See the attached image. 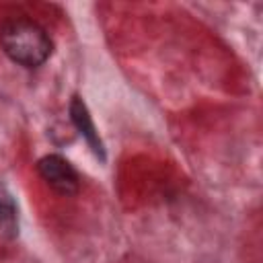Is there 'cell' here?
I'll use <instances>...</instances> for the list:
<instances>
[{
	"instance_id": "1",
	"label": "cell",
	"mask_w": 263,
	"mask_h": 263,
	"mask_svg": "<svg viewBox=\"0 0 263 263\" xmlns=\"http://www.w3.org/2000/svg\"><path fill=\"white\" fill-rule=\"evenodd\" d=\"M0 45L12 62L25 68H37L45 64L53 49L47 31L25 16L8 18L0 27Z\"/></svg>"
},
{
	"instance_id": "2",
	"label": "cell",
	"mask_w": 263,
	"mask_h": 263,
	"mask_svg": "<svg viewBox=\"0 0 263 263\" xmlns=\"http://www.w3.org/2000/svg\"><path fill=\"white\" fill-rule=\"evenodd\" d=\"M39 177L60 195H74L80 189V177L76 168L60 154H47L37 162Z\"/></svg>"
},
{
	"instance_id": "3",
	"label": "cell",
	"mask_w": 263,
	"mask_h": 263,
	"mask_svg": "<svg viewBox=\"0 0 263 263\" xmlns=\"http://www.w3.org/2000/svg\"><path fill=\"white\" fill-rule=\"evenodd\" d=\"M70 119L74 123V127L78 129V134L84 138V142L88 144V148L95 152L97 158L105 160V146H103V140L97 132V125L92 121V115L86 107V103L82 101V97H74L70 101Z\"/></svg>"
},
{
	"instance_id": "4",
	"label": "cell",
	"mask_w": 263,
	"mask_h": 263,
	"mask_svg": "<svg viewBox=\"0 0 263 263\" xmlns=\"http://www.w3.org/2000/svg\"><path fill=\"white\" fill-rule=\"evenodd\" d=\"M0 230L14 234L16 230V214H14V205L10 201H2L0 199Z\"/></svg>"
}]
</instances>
